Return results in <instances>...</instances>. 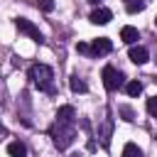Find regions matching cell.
I'll list each match as a JSON object with an SVG mask.
<instances>
[{"mask_svg":"<svg viewBox=\"0 0 157 157\" xmlns=\"http://www.w3.org/2000/svg\"><path fill=\"white\" fill-rule=\"evenodd\" d=\"M123 83H125V81H123V74H120L115 66H105V69H103V86H105L108 91H118Z\"/></svg>","mask_w":157,"mask_h":157,"instance_id":"cell-3","label":"cell"},{"mask_svg":"<svg viewBox=\"0 0 157 157\" xmlns=\"http://www.w3.org/2000/svg\"><path fill=\"white\" fill-rule=\"evenodd\" d=\"M93 25H108L110 20H113V12L108 10V7H96L93 12H91V17H88Z\"/></svg>","mask_w":157,"mask_h":157,"instance_id":"cell-6","label":"cell"},{"mask_svg":"<svg viewBox=\"0 0 157 157\" xmlns=\"http://www.w3.org/2000/svg\"><path fill=\"white\" fill-rule=\"evenodd\" d=\"M52 137H54V145H56L59 150H66V147L74 142V137H76V132H74V125L54 123V128H52Z\"/></svg>","mask_w":157,"mask_h":157,"instance_id":"cell-2","label":"cell"},{"mask_svg":"<svg viewBox=\"0 0 157 157\" xmlns=\"http://www.w3.org/2000/svg\"><path fill=\"white\" fill-rule=\"evenodd\" d=\"M128 56H130V61H132V64H145V61L150 59V52H147L145 47H140V44H137V47L132 44V47H130V54H128Z\"/></svg>","mask_w":157,"mask_h":157,"instance_id":"cell-7","label":"cell"},{"mask_svg":"<svg viewBox=\"0 0 157 157\" xmlns=\"http://www.w3.org/2000/svg\"><path fill=\"white\" fill-rule=\"evenodd\" d=\"M15 27H17V29H20L22 34H27L29 39L39 42V44L44 42V34H42V32H39V29H37V27H34V25H32L29 20H25V17H17V20H15Z\"/></svg>","mask_w":157,"mask_h":157,"instance_id":"cell-4","label":"cell"},{"mask_svg":"<svg viewBox=\"0 0 157 157\" xmlns=\"http://www.w3.org/2000/svg\"><path fill=\"white\" fill-rule=\"evenodd\" d=\"M120 39H123L125 44H135V42L140 39V32H137L135 27H130V25H128V27H123V29H120Z\"/></svg>","mask_w":157,"mask_h":157,"instance_id":"cell-9","label":"cell"},{"mask_svg":"<svg viewBox=\"0 0 157 157\" xmlns=\"http://www.w3.org/2000/svg\"><path fill=\"white\" fill-rule=\"evenodd\" d=\"M120 115H123L125 120H135V113H132L128 105H120Z\"/></svg>","mask_w":157,"mask_h":157,"instance_id":"cell-17","label":"cell"},{"mask_svg":"<svg viewBox=\"0 0 157 157\" xmlns=\"http://www.w3.org/2000/svg\"><path fill=\"white\" fill-rule=\"evenodd\" d=\"M125 91H128V96H132V98H135V96H140V93H142V83H140V81H130V83L125 86Z\"/></svg>","mask_w":157,"mask_h":157,"instance_id":"cell-14","label":"cell"},{"mask_svg":"<svg viewBox=\"0 0 157 157\" xmlns=\"http://www.w3.org/2000/svg\"><path fill=\"white\" fill-rule=\"evenodd\" d=\"M145 0H128V5H125V10L130 12V15H135V12H142L145 10Z\"/></svg>","mask_w":157,"mask_h":157,"instance_id":"cell-12","label":"cell"},{"mask_svg":"<svg viewBox=\"0 0 157 157\" xmlns=\"http://www.w3.org/2000/svg\"><path fill=\"white\" fill-rule=\"evenodd\" d=\"M69 86H71V91H74V93H86V91H88V86H86V81H83V78H78L76 74L71 76V81H69Z\"/></svg>","mask_w":157,"mask_h":157,"instance_id":"cell-11","label":"cell"},{"mask_svg":"<svg viewBox=\"0 0 157 157\" xmlns=\"http://www.w3.org/2000/svg\"><path fill=\"white\" fill-rule=\"evenodd\" d=\"M7 155H10V157H27V147H25V142H20V140L10 142V145H7Z\"/></svg>","mask_w":157,"mask_h":157,"instance_id":"cell-10","label":"cell"},{"mask_svg":"<svg viewBox=\"0 0 157 157\" xmlns=\"http://www.w3.org/2000/svg\"><path fill=\"white\" fill-rule=\"evenodd\" d=\"M155 25H157V20H155Z\"/></svg>","mask_w":157,"mask_h":157,"instance_id":"cell-20","label":"cell"},{"mask_svg":"<svg viewBox=\"0 0 157 157\" xmlns=\"http://www.w3.org/2000/svg\"><path fill=\"white\" fill-rule=\"evenodd\" d=\"M147 113H150L152 118H157V96L147 98Z\"/></svg>","mask_w":157,"mask_h":157,"instance_id":"cell-15","label":"cell"},{"mask_svg":"<svg viewBox=\"0 0 157 157\" xmlns=\"http://www.w3.org/2000/svg\"><path fill=\"white\" fill-rule=\"evenodd\" d=\"M110 49H113V42H110L108 37H98V39L91 42V54H93V56H103V54H108Z\"/></svg>","mask_w":157,"mask_h":157,"instance_id":"cell-5","label":"cell"},{"mask_svg":"<svg viewBox=\"0 0 157 157\" xmlns=\"http://www.w3.org/2000/svg\"><path fill=\"white\" fill-rule=\"evenodd\" d=\"M37 7L44 10V12H52L54 10V0H37Z\"/></svg>","mask_w":157,"mask_h":157,"instance_id":"cell-16","label":"cell"},{"mask_svg":"<svg viewBox=\"0 0 157 157\" xmlns=\"http://www.w3.org/2000/svg\"><path fill=\"white\" fill-rule=\"evenodd\" d=\"M74 120H76V113H74V108H71V105H61V108L56 110V123L74 125Z\"/></svg>","mask_w":157,"mask_h":157,"instance_id":"cell-8","label":"cell"},{"mask_svg":"<svg viewBox=\"0 0 157 157\" xmlns=\"http://www.w3.org/2000/svg\"><path fill=\"white\" fill-rule=\"evenodd\" d=\"M29 78L42 88V91H54V83H52V78H54V71L47 66V64H34V66H29Z\"/></svg>","mask_w":157,"mask_h":157,"instance_id":"cell-1","label":"cell"},{"mask_svg":"<svg viewBox=\"0 0 157 157\" xmlns=\"http://www.w3.org/2000/svg\"><path fill=\"white\" fill-rule=\"evenodd\" d=\"M88 2H93V5H96V2H101V0H88Z\"/></svg>","mask_w":157,"mask_h":157,"instance_id":"cell-19","label":"cell"},{"mask_svg":"<svg viewBox=\"0 0 157 157\" xmlns=\"http://www.w3.org/2000/svg\"><path fill=\"white\" fill-rule=\"evenodd\" d=\"M123 157H142V150L135 145V142H128L123 147Z\"/></svg>","mask_w":157,"mask_h":157,"instance_id":"cell-13","label":"cell"},{"mask_svg":"<svg viewBox=\"0 0 157 157\" xmlns=\"http://www.w3.org/2000/svg\"><path fill=\"white\" fill-rule=\"evenodd\" d=\"M76 52H81V54H91V47L83 44V42H78V44H76Z\"/></svg>","mask_w":157,"mask_h":157,"instance_id":"cell-18","label":"cell"}]
</instances>
